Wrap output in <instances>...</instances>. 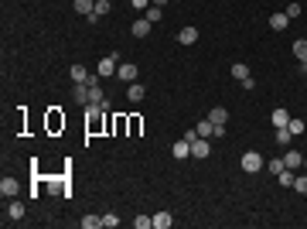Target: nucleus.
I'll use <instances>...</instances> for the list:
<instances>
[{
    "label": "nucleus",
    "mask_w": 307,
    "mask_h": 229,
    "mask_svg": "<svg viewBox=\"0 0 307 229\" xmlns=\"http://www.w3.org/2000/svg\"><path fill=\"white\" fill-rule=\"evenodd\" d=\"M102 106L99 103H85V127H89V134H99L102 130Z\"/></svg>",
    "instance_id": "obj_1"
},
{
    "label": "nucleus",
    "mask_w": 307,
    "mask_h": 229,
    "mask_svg": "<svg viewBox=\"0 0 307 229\" xmlns=\"http://www.w3.org/2000/svg\"><path fill=\"white\" fill-rule=\"evenodd\" d=\"M239 168H242L246 174H256V171L266 168V161H263V154H259V151H246V154H242V161H239Z\"/></svg>",
    "instance_id": "obj_2"
},
{
    "label": "nucleus",
    "mask_w": 307,
    "mask_h": 229,
    "mask_svg": "<svg viewBox=\"0 0 307 229\" xmlns=\"http://www.w3.org/2000/svg\"><path fill=\"white\" fill-rule=\"evenodd\" d=\"M212 154V144H208V137H198V141H191V157L195 161H205Z\"/></svg>",
    "instance_id": "obj_3"
},
{
    "label": "nucleus",
    "mask_w": 307,
    "mask_h": 229,
    "mask_svg": "<svg viewBox=\"0 0 307 229\" xmlns=\"http://www.w3.org/2000/svg\"><path fill=\"white\" fill-rule=\"evenodd\" d=\"M116 69H120V65H116V58H113V55H106V58H99V65H96V76H99V79L116 76Z\"/></svg>",
    "instance_id": "obj_4"
},
{
    "label": "nucleus",
    "mask_w": 307,
    "mask_h": 229,
    "mask_svg": "<svg viewBox=\"0 0 307 229\" xmlns=\"http://www.w3.org/2000/svg\"><path fill=\"white\" fill-rule=\"evenodd\" d=\"M116 79H120V82H133V79H137V65H133V62H120Z\"/></svg>",
    "instance_id": "obj_5"
},
{
    "label": "nucleus",
    "mask_w": 307,
    "mask_h": 229,
    "mask_svg": "<svg viewBox=\"0 0 307 229\" xmlns=\"http://www.w3.org/2000/svg\"><path fill=\"white\" fill-rule=\"evenodd\" d=\"M130 34H133V38H147V34H151V21H147V17H137V21L130 24Z\"/></svg>",
    "instance_id": "obj_6"
},
{
    "label": "nucleus",
    "mask_w": 307,
    "mask_h": 229,
    "mask_svg": "<svg viewBox=\"0 0 307 229\" xmlns=\"http://www.w3.org/2000/svg\"><path fill=\"white\" fill-rule=\"evenodd\" d=\"M171 154H174L178 161H184V157H191V141H184V137H181V141H174V147H171Z\"/></svg>",
    "instance_id": "obj_7"
},
{
    "label": "nucleus",
    "mask_w": 307,
    "mask_h": 229,
    "mask_svg": "<svg viewBox=\"0 0 307 229\" xmlns=\"http://www.w3.org/2000/svg\"><path fill=\"white\" fill-rule=\"evenodd\" d=\"M17 192H21L17 178H3V181H0V195H3V199H14Z\"/></svg>",
    "instance_id": "obj_8"
},
{
    "label": "nucleus",
    "mask_w": 307,
    "mask_h": 229,
    "mask_svg": "<svg viewBox=\"0 0 307 229\" xmlns=\"http://www.w3.org/2000/svg\"><path fill=\"white\" fill-rule=\"evenodd\" d=\"M106 99V92H102V86H99V76L89 79V103H102Z\"/></svg>",
    "instance_id": "obj_9"
},
{
    "label": "nucleus",
    "mask_w": 307,
    "mask_h": 229,
    "mask_svg": "<svg viewBox=\"0 0 307 229\" xmlns=\"http://www.w3.org/2000/svg\"><path fill=\"white\" fill-rule=\"evenodd\" d=\"M72 99L82 103V106L89 103V82H76V86H72Z\"/></svg>",
    "instance_id": "obj_10"
},
{
    "label": "nucleus",
    "mask_w": 307,
    "mask_h": 229,
    "mask_svg": "<svg viewBox=\"0 0 307 229\" xmlns=\"http://www.w3.org/2000/svg\"><path fill=\"white\" fill-rule=\"evenodd\" d=\"M270 120H273V127H287V123H290V110H283V106H277V110L270 113Z\"/></svg>",
    "instance_id": "obj_11"
},
{
    "label": "nucleus",
    "mask_w": 307,
    "mask_h": 229,
    "mask_svg": "<svg viewBox=\"0 0 307 229\" xmlns=\"http://www.w3.org/2000/svg\"><path fill=\"white\" fill-rule=\"evenodd\" d=\"M283 164L297 171V168H304V154H301V151H287V154H283Z\"/></svg>",
    "instance_id": "obj_12"
},
{
    "label": "nucleus",
    "mask_w": 307,
    "mask_h": 229,
    "mask_svg": "<svg viewBox=\"0 0 307 229\" xmlns=\"http://www.w3.org/2000/svg\"><path fill=\"white\" fill-rule=\"evenodd\" d=\"M287 24H290V17H287V14H280V10H277V14H270V28H273V31H287Z\"/></svg>",
    "instance_id": "obj_13"
},
{
    "label": "nucleus",
    "mask_w": 307,
    "mask_h": 229,
    "mask_svg": "<svg viewBox=\"0 0 307 229\" xmlns=\"http://www.w3.org/2000/svg\"><path fill=\"white\" fill-rule=\"evenodd\" d=\"M178 41H181V45H195V41H198V28H181V31H178Z\"/></svg>",
    "instance_id": "obj_14"
},
{
    "label": "nucleus",
    "mask_w": 307,
    "mask_h": 229,
    "mask_svg": "<svg viewBox=\"0 0 307 229\" xmlns=\"http://www.w3.org/2000/svg\"><path fill=\"white\" fill-rule=\"evenodd\" d=\"M144 92H147V89H144L140 82H130V86H127V99H130V103H140Z\"/></svg>",
    "instance_id": "obj_15"
},
{
    "label": "nucleus",
    "mask_w": 307,
    "mask_h": 229,
    "mask_svg": "<svg viewBox=\"0 0 307 229\" xmlns=\"http://www.w3.org/2000/svg\"><path fill=\"white\" fill-rule=\"evenodd\" d=\"M249 76H253V72H249L246 62H235V65H232V79H235V82H242V79H249Z\"/></svg>",
    "instance_id": "obj_16"
},
{
    "label": "nucleus",
    "mask_w": 307,
    "mask_h": 229,
    "mask_svg": "<svg viewBox=\"0 0 307 229\" xmlns=\"http://www.w3.org/2000/svg\"><path fill=\"white\" fill-rule=\"evenodd\" d=\"M144 17H147V21H151V24H157V21H160V17H164V7H160V3H151V7H147V10H144Z\"/></svg>",
    "instance_id": "obj_17"
},
{
    "label": "nucleus",
    "mask_w": 307,
    "mask_h": 229,
    "mask_svg": "<svg viewBox=\"0 0 307 229\" xmlns=\"http://www.w3.org/2000/svg\"><path fill=\"white\" fill-rule=\"evenodd\" d=\"M208 120H212L215 127H219V123H229V110H222V106H215V110L208 113Z\"/></svg>",
    "instance_id": "obj_18"
},
{
    "label": "nucleus",
    "mask_w": 307,
    "mask_h": 229,
    "mask_svg": "<svg viewBox=\"0 0 307 229\" xmlns=\"http://www.w3.org/2000/svg\"><path fill=\"white\" fill-rule=\"evenodd\" d=\"M7 219H10V223L24 219V205H21V202H10V205H7Z\"/></svg>",
    "instance_id": "obj_19"
},
{
    "label": "nucleus",
    "mask_w": 307,
    "mask_h": 229,
    "mask_svg": "<svg viewBox=\"0 0 307 229\" xmlns=\"http://www.w3.org/2000/svg\"><path fill=\"white\" fill-rule=\"evenodd\" d=\"M287 130H290L294 137H301V134H304V130H307V123H304V120H301V116H290V123H287Z\"/></svg>",
    "instance_id": "obj_20"
},
{
    "label": "nucleus",
    "mask_w": 307,
    "mask_h": 229,
    "mask_svg": "<svg viewBox=\"0 0 307 229\" xmlns=\"http://www.w3.org/2000/svg\"><path fill=\"white\" fill-rule=\"evenodd\" d=\"M69 76H72V82H89V69L85 65H72Z\"/></svg>",
    "instance_id": "obj_21"
},
{
    "label": "nucleus",
    "mask_w": 307,
    "mask_h": 229,
    "mask_svg": "<svg viewBox=\"0 0 307 229\" xmlns=\"http://www.w3.org/2000/svg\"><path fill=\"white\" fill-rule=\"evenodd\" d=\"M171 223H174L171 212H157V216H154V229H171Z\"/></svg>",
    "instance_id": "obj_22"
},
{
    "label": "nucleus",
    "mask_w": 307,
    "mask_h": 229,
    "mask_svg": "<svg viewBox=\"0 0 307 229\" xmlns=\"http://www.w3.org/2000/svg\"><path fill=\"white\" fill-rule=\"evenodd\" d=\"M290 141H294V134H290L287 127H277V144H280V147H290Z\"/></svg>",
    "instance_id": "obj_23"
},
{
    "label": "nucleus",
    "mask_w": 307,
    "mask_h": 229,
    "mask_svg": "<svg viewBox=\"0 0 307 229\" xmlns=\"http://www.w3.org/2000/svg\"><path fill=\"white\" fill-rule=\"evenodd\" d=\"M294 55H297V62H307V38L294 41Z\"/></svg>",
    "instance_id": "obj_24"
},
{
    "label": "nucleus",
    "mask_w": 307,
    "mask_h": 229,
    "mask_svg": "<svg viewBox=\"0 0 307 229\" xmlns=\"http://www.w3.org/2000/svg\"><path fill=\"white\" fill-rule=\"evenodd\" d=\"M58 127H65V116H58V110H51L48 113V130H58Z\"/></svg>",
    "instance_id": "obj_25"
},
{
    "label": "nucleus",
    "mask_w": 307,
    "mask_h": 229,
    "mask_svg": "<svg viewBox=\"0 0 307 229\" xmlns=\"http://www.w3.org/2000/svg\"><path fill=\"white\" fill-rule=\"evenodd\" d=\"M195 130H198V137H212V134H215V123H212V120H202Z\"/></svg>",
    "instance_id": "obj_26"
},
{
    "label": "nucleus",
    "mask_w": 307,
    "mask_h": 229,
    "mask_svg": "<svg viewBox=\"0 0 307 229\" xmlns=\"http://www.w3.org/2000/svg\"><path fill=\"white\" fill-rule=\"evenodd\" d=\"M92 7H96V0H76V14H92Z\"/></svg>",
    "instance_id": "obj_27"
},
{
    "label": "nucleus",
    "mask_w": 307,
    "mask_h": 229,
    "mask_svg": "<svg viewBox=\"0 0 307 229\" xmlns=\"http://www.w3.org/2000/svg\"><path fill=\"white\" fill-rule=\"evenodd\" d=\"M102 226V216H82V229H99Z\"/></svg>",
    "instance_id": "obj_28"
},
{
    "label": "nucleus",
    "mask_w": 307,
    "mask_h": 229,
    "mask_svg": "<svg viewBox=\"0 0 307 229\" xmlns=\"http://www.w3.org/2000/svg\"><path fill=\"white\" fill-rule=\"evenodd\" d=\"M92 14H96V17H106V14H109V0H96Z\"/></svg>",
    "instance_id": "obj_29"
},
{
    "label": "nucleus",
    "mask_w": 307,
    "mask_h": 229,
    "mask_svg": "<svg viewBox=\"0 0 307 229\" xmlns=\"http://www.w3.org/2000/svg\"><path fill=\"white\" fill-rule=\"evenodd\" d=\"M294 192L307 195V174H297V178H294Z\"/></svg>",
    "instance_id": "obj_30"
},
{
    "label": "nucleus",
    "mask_w": 307,
    "mask_h": 229,
    "mask_svg": "<svg viewBox=\"0 0 307 229\" xmlns=\"http://www.w3.org/2000/svg\"><path fill=\"white\" fill-rule=\"evenodd\" d=\"M133 226H137V229H151L154 226V216H137V219H133Z\"/></svg>",
    "instance_id": "obj_31"
},
{
    "label": "nucleus",
    "mask_w": 307,
    "mask_h": 229,
    "mask_svg": "<svg viewBox=\"0 0 307 229\" xmlns=\"http://www.w3.org/2000/svg\"><path fill=\"white\" fill-rule=\"evenodd\" d=\"M102 226H106V229H116V226H120L116 212H106V216H102Z\"/></svg>",
    "instance_id": "obj_32"
},
{
    "label": "nucleus",
    "mask_w": 307,
    "mask_h": 229,
    "mask_svg": "<svg viewBox=\"0 0 307 229\" xmlns=\"http://www.w3.org/2000/svg\"><path fill=\"white\" fill-rule=\"evenodd\" d=\"M266 168H270V171H273V174H280V171H283V168H287V164H283V157H277V161H266Z\"/></svg>",
    "instance_id": "obj_33"
},
{
    "label": "nucleus",
    "mask_w": 307,
    "mask_h": 229,
    "mask_svg": "<svg viewBox=\"0 0 307 229\" xmlns=\"http://www.w3.org/2000/svg\"><path fill=\"white\" fill-rule=\"evenodd\" d=\"M283 14H287L290 21H294V17H301V3H287V10H283Z\"/></svg>",
    "instance_id": "obj_34"
},
{
    "label": "nucleus",
    "mask_w": 307,
    "mask_h": 229,
    "mask_svg": "<svg viewBox=\"0 0 307 229\" xmlns=\"http://www.w3.org/2000/svg\"><path fill=\"white\" fill-rule=\"evenodd\" d=\"M151 3H154V0H130V7H133V10H147Z\"/></svg>",
    "instance_id": "obj_35"
},
{
    "label": "nucleus",
    "mask_w": 307,
    "mask_h": 229,
    "mask_svg": "<svg viewBox=\"0 0 307 229\" xmlns=\"http://www.w3.org/2000/svg\"><path fill=\"white\" fill-rule=\"evenodd\" d=\"M301 76H307V62H301Z\"/></svg>",
    "instance_id": "obj_36"
},
{
    "label": "nucleus",
    "mask_w": 307,
    "mask_h": 229,
    "mask_svg": "<svg viewBox=\"0 0 307 229\" xmlns=\"http://www.w3.org/2000/svg\"><path fill=\"white\" fill-rule=\"evenodd\" d=\"M154 3H160V7H164V3H171V0H154Z\"/></svg>",
    "instance_id": "obj_37"
},
{
    "label": "nucleus",
    "mask_w": 307,
    "mask_h": 229,
    "mask_svg": "<svg viewBox=\"0 0 307 229\" xmlns=\"http://www.w3.org/2000/svg\"><path fill=\"white\" fill-rule=\"evenodd\" d=\"M304 171H307V157H304Z\"/></svg>",
    "instance_id": "obj_38"
}]
</instances>
